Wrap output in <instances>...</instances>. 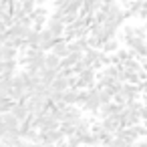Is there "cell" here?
<instances>
[{
	"label": "cell",
	"mask_w": 147,
	"mask_h": 147,
	"mask_svg": "<svg viewBox=\"0 0 147 147\" xmlns=\"http://www.w3.org/2000/svg\"><path fill=\"white\" fill-rule=\"evenodd\" d=\"M51 53H55L57 57H61V59H67L69 55H71V47H69V40L67 38H61L57 45H55V49L51 51Z\"/></svg>",
	"instance_id": "obj_5"
},
{
	"label": "cell",
	"mask_w": 147,
	"mask_h": 147,
	"mask_svg": "<svg viewBox=\"0 0 147 147\" xmlns=\"http://www.w3.org/2000/svg\"><path fill=\"white\" fill-rule=\"evenodd\" d=\"M0 75H4V61H0Z\"/></svg>",
	"instance_id": "obj_18"
},
{
	"label": "cell",
	"mask_w": 147,
	"mask_h": 147,
	"mask_svg": "<svg viewBox=\"0 0 147 147\" xmlns=\"http://www.w3.org/2000/svg\"><path fill=\"white\" fill-rule=\"evenodd\" d=\"M10 113H12V115H14V117H16V119H18L20 123H22V121H24V119H26V117L30 115V111H28V107H26V103H22V101H16Z\"/></svg>",
	"instance_id": "obj_4"
},
{
	"label": "cell",
	"mask_w": 147,
	"mask_h": 147,
	"mask_svg": "<svg viewBox=\"0 0 147 147\" xmlns=\"http://www.w3.org/2000/svg\"><path fill=\"white\" fill-rule=\"evenodd\" d=\"M18 57V49L10 47V45H2L0 47V61H14Z\"/></svg>",
	"instance_id": "obj_6"
},
{
	"label": "cell",
	"mask_w": 147,
	"mask_h": 147,
	"mask_svg": "<svg viewBox=\"0 0 147 147\" xmlns=\"http://www.w3.org/2000/svg\"><path fill=\"white\" fill-rule=\"evenodd\" d=\"M0 81H2V75H0Z\"/></svg>",
	"instance_id": "obj_20"
},
{
	"label": "cell",
	"mask_w": 147,
	"mask_h": 147,
	"mask_svg": "<svg viewBox=\"0 0 147 147\" xmlns=\"http://www.w3.org/2000/svg\"><path fill=\"white\" fill-rule=\"evenodd\" d=\"M79 93H81V89H67L63 93V103L65 105H79Z\"/></svg>",
	"instance_id": "obj_7"
},
{
	"label": "cell",
	"mask_w": 147,
	"mask_h": 147,
	"mask_svg": "<svg viewBox=\"0 0 147 147\" xmlns=\"http://www.w3.org/2000/svg\"><path fill=\"white\" fill-rule=\"evenodd\" d=\"M4 123H6V131H14L20 129V121L12 115V113H4Z\"/></svg>",
	"instance_id": "obj_10"
},
{
	"label": "cell",
	"mask_w": 147,
	"mask_h": 147,
	"mask_svg": "<svg viewBox=\"0 0 147 147\" xmlns=\"http://www.w3.org/2000/svg\"><path fill=\"white\" fill-rule=\"evenodd\" d=\"M6 45V30H0V47Z\"/></svg>",
	"instance_id": "obj_16"
},
{
	"label": "cell",
	"mask_w": 147,
	"mask_h": 147,
	"mask_svg": "<svg viewBox=\"0 0 147 147\" xmlns=\"http://www.w3.org/2000/svg\"><path fill=\"white\" fill-rule=\"evenodd\" d=\"M45 28H49L57 38H65V32H67V22L65 20H61V18H55V16H49V20H47V26Z\"/></svg>",
	"instance_id": "obj_2"
},
{
	"label": "cell",
	"mask_w": 147,
	"mask_h": 147,
	"mask_svg": "<svg viewBox=\"0 0 147 147\" xmlns=\"http://www.w3.org/2000/svg\"><path fill=\"white\" fill-rule=\"evenodd\" d=\"M61 131L67 135V139L69 137H73L75 133H77V123H71V121H63L61 123Z\"/></svg>",
	"instance_id": "obj_12"
},
{
	"label": "cell",
	"mask_w": 147,
	"mask_h": 147,
	"mask_svg": "<svg viewBox=\"0 0 147 147\" xmlns=\"http://www.w3.org/2000/svg\"><path fill=\"white\" fill-rule=\"evenodd\" d=\"M87 69H89V65L85 63V59H83L81 63H77V65L73 67V71H75V75H81V73H83V71H87Z\"/></svg>",
	"instance_id": "obj_15"
},
{
	"label": "cell",
	"mask_w": 147,
	"mask_h": 147,
	"mask_svg": "<svg viewBox=\"0 0 147 147\" xmlns=\"http://www.w3.org/2000/svg\"><path fill=\"white\" fill-rule=\"evenodd\" d=\"M119 49H121V47H119V40H117V38H111V40H107V42L103 45V51H105L107 55H115Z\"/></svg>",
	"instance_id": "obj_13"
},
{
	"label": "cell",
	"mask_w": 147,
	"mask_h": 147,
	"mask_svg": "<svg viewBox=\"0 0 147 147\" xmlns=\"http://www.w3.org/2000/svg\"><path fill=\"white\" fill-rule=\"evenodd\" d=\"M2 135H4V133H2V131H0V143H2Z\"/></svg>",
	"instance_id": "obj_19"
},
{
	"label": "cell",
	"mask_w": 147,
	"mask_h": 147,
	"mask_svg": "<svg viewBox=\"0 0 147 147\" xmlns=\"http://www.w3.org/2000/svg\"><path fill=\"white\" fill-rule=\"evenodd\" d=\"M57 77H59V69H49V67H45V69L40 71V81H42L45 85H49V87H51V83H53Z\"/></svg>",
	"instance_id": "obj_8"
},
{
	"label": "cell",
	"mask_w": 147,
	"mask_h": 147,
	"mask_svg": "<svg viewBox=\"0 0 147 147\" xmlns=\"http://www.w3.org/2000/svg\"><path fill=\"white\" fill-rule=\"evenodd\" d=\"M51 89H53V91H67V89H71V79L57 77V79L51 83Z\"/></svg>",
	"instance_id": "obj_9"
},
{
	"label": "cell",
	"mask_w": 147,
	"mask_h": 147,
	"mask_svg": "<svg viewBox=\"0 0 147 147\" xmlns=\"http://www.w3.org/2000/svg\"><path fill=\"white\" fill-rule=\"evenodd\" d=\"M61 61H63V59L57 57L55 53H47V61H45V63H47L49 69H61Z\"/></svg>",
	"instance_id": "obj_11"
},
{
	"label": "cell",
	"mask_w": 147,
	"mask_h": 147,
	"mask_svg": "<svg viewBox=\"0 0 147 147\" xmlns=\"http://www.w3.org/2000/svg\"><path fill=\"white\" fill-rule=\"evenodd\" d=\"M30 20H32V28L42 30L45 24H47V20H49V10H47L45 6H36L34 12L30 14Z\"/></svg>",
	"instance_id": "obj_1"
},
{
	"label": "cell",
	"mask_w": 147,
	"mask_h": 147,
	"mask_svg": "<svg viewBox=\"0 0 147 147\" xmlns=\"http://www.w3.org/2000/svg\"><path fill=\"white\" fill-rule=\"evenodd\" d=\"M101 125L109 131V133H117L123 125H121V119H119V115H109V117H105V119H101Z\"/></svg>",
	"instance_id": "obj_3"
},
{
	"label": "cell",
	"mask_w": 147,
	"mask_h": 147,
	"mask_svg": "<svg viewBox=\"0 0 147 147\" xmlns=\"http://www.w3.org/2000/svg\"><path fill=\"white\" fill-rule=\"evenodd\" d=\"M141 67H143V71L147 73V57H145V59H141Z\"/></svg>",
	"instance_id": "obj_17"
},
{
	"label": "cell",
	"mask_w": 147,
	"mask_h": 147,
	"mask_svg": "<svg viewBox=\"0 0 147 147\" xmlns=\"http://www.w3.org/2000/svg\"><path fill=\"white\" fill-rule=\"evenodd\" d=\"M99 89H101V87H99ZM113 97H115V95H113L109 89H101V103H103V105H105V103H113Z\"/></svg>",
	"instance_id": "obj_14"
}]
</instances>
